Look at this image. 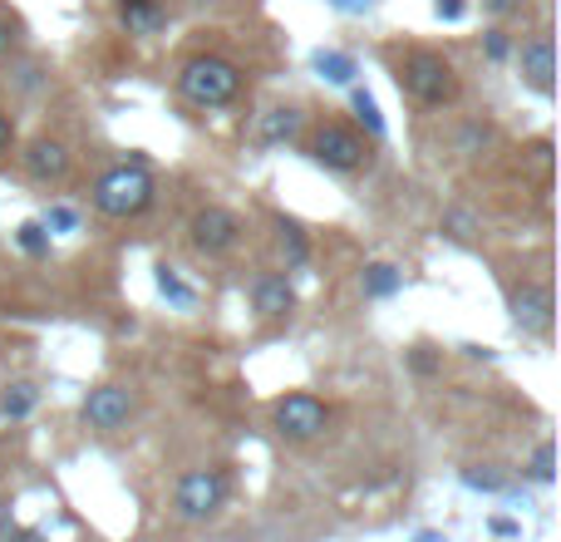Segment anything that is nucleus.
I'll return each instance as SVG.
<instances>
[{"label": "nucleus", "instance_id": "7", "mask_svg": "<svg viewBox=\"0 0 561 542\" xmlns=\"http://www.w3.org/2000/svg\"><path fill=\"white\" fill-rule=\"evenodd\" d=\"M79 419H84L89 429H99V434H118V429L134 419V395H128L124 385H99L84 395Z\"/></svg>", "mask_w": 561, "mask_h": 542}, {"label": "nucleus", "instance_id": "27", "mask_svg": "<svg viewBox=\"0 0 561 542\" xmlns=\"http://www.w3.org/2000/svg\"><path fill=\"white\" fill-rule=\"evenodd\" d=\"M15 39H20V35H15V20H10L5 10H0V59H5L10 49H15Z\"/></svg>", "mask_w": 561, "mask_h": 542}, {"label": "nucleus", "instance_id": "23", "mask_svg": "<svg viewBox=\"0 0 561 542\" xmlns=\"http://www.w3.org/2000/svg\"><path fill=\"white\" fill-rule=\"evenodd\" d=\"M15 242H20V252L45 257V252H49V233H45V223H25V227L15 233Z\"/></svg>", "mask_w": 561, "mask_h": 542}, {"label": "nucleus", "instance_id": "14", "mask_svg": "<svg viewBox=\"0 0 561 542\" xmlns=\"http://www.w3.org/2000/svg\"><path fill=\"white\" fill-rule=\"evenodd\" d=\"M300 124H306V114H300V109H266L262 124H256V144H262V148L290 144V138L300 134Z\"/></svg>", "mask_w": 561, "mask_h": 542}, {"label": "nucleus", "instance_id": "13", "mask_svg": "<svg viewBox=\"0 0 561 542\" xmlns=\"http://www.w3.org/2000/svg\"><path fill=\"white\" fill-rule=\"evenodd\" d=\"M118 25L128 35H158L168 25V10H163V0H124L118 5Z\"/></svg>", "mask_w": 561, "mask_h": 542}, {"label": "nucleus", "instance_id": "17", "mask_svg": "<svg viewBox=\"0 0 561 542\" xmlns=\"http://www.w3.org/2000/svg\"><path fill=\"white\" fill-rule=\"evenodd\" d=\"M35 405H39V389L25 385V380H15V385L0 395V419H10V425H15V419H25Z\"/></svg>", "mask_w": 561, "mask_h": 542}, {"label": "nucleus", "instance_id": "18", "mask_svg": "<svg viewBox=\"0 0 561 542\" xmlns=\"http://www.w3.org/2000/svg\"><path fill=\"white\" fill-rule=\"evenodd\" d=\"M276 242H280V252H286V267H306L310 262L306 233H300L296 223H286V217H276Z\"/></svg>", "mask_w": 561, "mask_h": 542}, {"label": "nucleus", "instance_id": "12", "mask_svg": "<svg viewBox=\"0 0 561 542\" xmlns=\"http://www.w3.org/2000/svg\"><path fill=\"white\" fill-rule=\"evenodd\" d=\"M252 306L262 310L266 320H280L296 310V291H290V281L280 276V271H266V276L252 281Z\"/></svg>", "mask_w": 561, "mask_h": 542}, {"label": "nucleus", "instance_id": "15", "mask_svg": "<svg viewBox=\"0 0 561 542\" xmlns=\"http://www.w3.org/2000/svg\"><path fill=\"white\" fill-rule=\"evenodd\" d=\"M359 286H365L369 301H385V296H394V291L404 286V271H399L394 262H369L365 276H359Z\"/></svg>", "mask_w": 561, "mask_h": 542}, {"label": "nucleus", "instance_id": "29", "mask_svg": "<svg viewBox=\"0 0 561 542\" xmlns=\"http://www.w3.org/2000/svg\"><path fill=\"white\" fill-rule=\"evenodd\" d=\"M463 10H468V0H434L438 20H463Z\"/></svg>", "mask_w": 561, "mask_h": 542}, {"label": "nucleus", "instance_id": "36", "mask_svg": "<svg viewBox=\"0 0 561 542\" xmlns=\"http://www.w3.org/2000/svg\"><path fill=\"white\" fill-rule=\"evenodd\" d=\"M118 5H124V0H118Z\"/></svg>", "mask_w": 561, "mask_h": 542}, {"label": "nucleus", "instance_id": "28", "mask_svg": "<svg viewBox=\"0 0 561 542\" xmlns=\"http://www.w3.org/2000/svg\"><path fill=\"white\" fill-rule=\"evenodd\" d=\"M0 542H35V533H20V528L10 523V513L0 508Z\"/></svg>", "mask_w": 561, "mask_h": 542}, {"label": "nucleus", "instance_id": "26", "mask_svg": "<svg viewBox=\"0 0 561 542\" xmlns=\"http://www.w3.org/2000/svg\"><path fill=\"white\" fill-rule=\"evenodd\" d=\"M463 484H468V488H483V494H497V488H503V478L488 474V468H468Z\"/></svg>", "mask_w": 561, "mask_h": 542}, {"label": "nucleus", "instance_id": "2", "mask_svg": "<svg viewBox=\"0 0 561 542\" xmlns=\"http://www.w3.org/2000/svg\"><path fill=\"white\" fill-rule=\"evenodd\" d=\"M178 94L193 109H227L242 94V69L227 55H193L178 69Z\"/></svg>", "mask_w": 561, "mask_h": 542}, {"label": "nucleus", "instance_id": "9", "mask_svg": "<svg viewBox=\"0 0 561 542\" xmlns=\"http://www.w3.org/2000/svg\"><path fill=\"white\" fill-rule=\"evenodd\" d=\"M517 75H523L527 89H537L542 99H552V84H557V49H552V35H527L523 49H517Z\"/></svg>", "mask_w": 561, "mask_h": 542}, {"label": "nucleus", "instance_id": "22", "mask_svg": "<svg viewBox=\"0 0 561 542\" xmlns=\"http://www.w3.org/2000/svg\"><path fill=\"white\" fill-rule=\"evenodd\" d=\"M527 474H533L537 484H552L557 478V444L552 439H542V444L533 449V468H527Z\"/></svg>", "mask_w": 561, "mask_h": 542}, {"label": "nucleus", "instance_id": "24", "mask_svg": "<svg viewBox=\"0 0 561 542\" xmlns=\"http://www.w3.org/2000/svg\"><path fill=\"white\" fill-rule=\"evenodd\" d=\"M75 227H79V213H75V207L55 203V207L45 213V233H49V237H55V233H75Z\"/></svg>", "mask_w": 561, "mask_h": 542}, {"label": "nucleus", "instance_id": "1", "mask_svg": "<svg viewBox=\"0 0 561 542\" xmlns=\"http://www.w3.org/2000/svg\"><path fill=\"white\" fill-rule=\"evenodd\" d=\"M153 197H158V183H153L144 158L108 168V173H99V183H94V207L104 217H114V223L144 217L148 207H153Z\"/></svg>", "mask_w": 561, "mask_h": 542}, {"label": "nucleus", "instance_id": "8", "mask_svg": "<svg viewBox=\"0 0 561 542\" xmlns=\"http://www.w3.org/2000/svg\"><path fill=\"white\" fill-rule=\"evenodd\" d=\"M187 237H193V247L203 257H227L242 242V217L227 213V207H203L193 217V227H187Z\"/></svg>", "mask_w": 561, "mask_h": 542}, {"label": "nucleus", "instance_id": "33", "mask_svg": "<svg viewBox=\"0 0 561 542\" xmlns=\"http://www.w3.org/2000/svg\"><path fill=\"white\" fill-rule=\"evenodd\" d=\"M517 5H523V0H483V10H488V15H513Z\"/></svg>", "mask_w": 561, "mask_h": 542}, {"label": "nucleus", "instance_id": "25", "mask_svg": "<svg viewBox=\"0 0 561 542\" xmlns=\"http://www.w3.org/2000/svg\"><path fill=\"white\" fill-rule=\"evenodd\" d=\"M483 55L493 59V65L513 55V39H507V30H488V35H483Z\"/></svg>", "mask_w": 561, "mask_h": 542}, {"label": "nucleus", "instance_id": "10", "mask_svg": "<svg viewBox=\"0 0 561 542\" xmlns=\"http://www.w3.org/2000/svg\"><path fill=\"white\" fill-rule=\"evenodd\" d=\"M552 291L542 286V281H523V286H513V320L523 336H547L552 330Z\"/></svg>", "mask_w": 561, "mask_h": 542}, {"label": "nucleus", "instance_id": "32", "mask_svg": "<svg viewBox=\"0 0 561 542\" xmlns=\"http://www.w3.org/2000/svg\"><path fill=\"white\" fill-rule=\"evenodd\" d=\"M414 370H419V375H434V370H438V360L428 355L424 346H419V350H414Z\"/></svg>", "mask_w": 561, "mask_h": 542}, {"label": "nucleus", "instance_id": "21", "mask_svg": "<svg viewBox=\"0 0 561 542\" xmlns=\"http://www.w3.org/2000/svg\"><path fill=\"white\" fill-rule=\"evenodd\" d=\"M444 233L454 237V242H473V237H478V217L468 213V207H448V213H444Z\"/></svg>", "mask_w": 561, "mask_h": 542}, {"label": "nucleus", "instance_id": "6", "mask_svg": "<svg viewBox=\"0 0 561 542\" xmlns=\"http://www.w3.org/2000/svg\"><path fill=\"white\" fill-rule=\"evenodd\" d=\"M272 419H276L280 439H290V444H310V439H320L330 429V405L320 395H310V389H296V395L276 399Z\"/></svg>", "mask_w": 561, "mask_h": 542}, {"label": "nucleus", "instance_id": "5", "mask_svg": "<svg viewBox=\"0 0 561 542\" xmlns=\"http://www.w3.org/2000/svg\"><path fill=\"white\" fill-rule=\"evenodd\" d=\"M310 158L320 168H330V173H359V168H369L375 148H369V138H359L345 124H320L310 134Z\"/></svg>", "mask_w": 561, "mask_h": 542}, {"label": "nucleus", "instance_id": "35", "mask_svg": "<svg viewBox=\"0 0 561 542\" xmlns=\"http://www.w3.org/2000/svg\"><path fill=\"white\" fill-rule=\"evenodd\" d=\"M414 542H438V533H419Z\"/></svg>", "mask_w": 561, "mask_h": 542}, {"label": "nucleus", "instance_id": "19", "mask_svg": "<svg viewBox=\"0 0 561 542\" xmlns=\"http://www.w3.org/2000/svg\"><path fill=\"white\" fill-rule=\"evenodd\" d=\"M350 104H355V118L369 128V138H385V114H379V104H375V94L369 89H355L350 94Z\"/></svg>", "mask_w": 561, "mask_h": 542}, {"label": "nucleus", "instance_id": "11", "mask_svg": "<svg viewBox=\"0 0 561 542\" xmlns=\"http://www.w3.org/2000/svg\"><path fill=\"white\" fill-rule=\"evenodd\" d=\"M20 163H25V173L35 178V183H65L69 168H75V154H69L59 138H35V144L20 154Z\"/></svg>", "mask_w": 561, "mask_h": 542}, {"label": "nucleus", "instance_id": "4", "mask_svg": "<svg viewBox=\"0 0 561 542\" xmlns=\"http://www.w3.org/2000/svg\"><path fill=\"white\" fill-rule=\"evenodd\" d=\"M227 488L232 484H227L222 468H187L173 488V513L183 518V523H207V518H217V508L227 504Z\"/></svg>", "mask_w": 561, "mask_h": 542}, {"label": "nucleus", "instance_id": "31", "mask_svg": "<svg viewBox=\"0 0 561 542\" xmlns=\"http://www.w3.org/2000/svg\"><path fill=\"white\" fill-rule=\"evenodd\" d=\"M330 5H335L340 15H365V10L375 5V0H330Z\"/></svg>", "mask_w": 561, "mask_h": 542}, {"label": "nucleus", "instance_id": "20", "mask_svg": "<svg viewBox=\"0 0 561 542\" xmlns=\"http://www.w3.org/2000/svg\"><path fill=\"white\" fill-rule=\"evenodd\" d=\"M158 291H163V296L168 301H173V306H193V286H187V281L183 276H178V271L173 267H158Z\"/></svg>", "mask_w": 561, "mask_h": 542}, {"label": "nucleus", "instance_id": "3", "mask_svg": "<svg viewBox=\"0 0 561 542\" xmlns=\"http://www.w3.org/2000/svg\"><path fill=\"white\" fill-rule=\"evenodd\" d=\"M394 79H399V89L424 109H444L458 99V75L438 49H409V55L399 59Z\"/></svg>", "mask_w": 561, "mask_h": 542}, {"label": "nucleus", "instance_id": "34", "mask_svg": "<svg viewBox=\"0 0 561 542\" xmlns=\"http://www.w3.org/2000/svg\"><path fill=\"white\" fill-rule=\"evenodd\" d=\"M493 533H497V538H513L517 523H513V518H493Z\"/></svg>", "mask_w": 561, "mask_h": 542}, {"label": "nucleus", "instance_id": "16", "mask_svg": "<svg viewBox=\"0 0 561 542\" xmlns=\"http://www.w3.org/2000/svg\"><path fill=\"white\" fill-rule=\"evenodd\" d=\"M310 65H316V75L325 79V84H355V59L345 55V49H316V59H310Z\"/></svg>", "mask_w": 561, "mask_h": 542}, {"label": "nucleus", "instance_id": "30", "mask_svg": "<svg viewBox=\"0 0 561 542\" xmlns=\"http://www.w3.org/2000/svg\"><path fill=\"white\" fill-rule=\"evenodd\" d=\"M10 148H15V124H10V114L0 109V158H10Z\"/></svg>", "mask_w": 561, "mask_h": 542}]
</instances>
